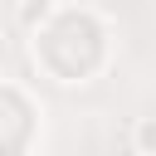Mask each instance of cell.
I'll return each instance as SVG.
<instances>
[{
	"label": "cell",
	"instance_id": "1",
	"mask_svg": "<svg viewBox=\"0 0 156 156\" xmlns=\"http://www.w3.org/2000/svg\"><path fill=\"white\" fill-rule=\"evenodd\" d=\"M136 146H141V151H156V117H146V122L136 127Z\"/></svg>",
	"mask_w": 156,
	"mask_h": 156
}]
</instances>
